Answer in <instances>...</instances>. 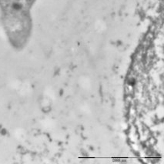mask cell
<instances>
[{"mask_svg": "<svg viewBox=\"0 0 164 164\" xmlns=\"http://www.w3.org/2000/svg\"><path fill=\"white\" fill-rule=\"evenodd\" d=\"M13 7L15 8V9H20L21 6H20V5H18V4H14Z\"/></svg>", "mask_w": 164, "mask_h": 164, "instance_id": "cell-1", "label": "cell"}]
</instances>
